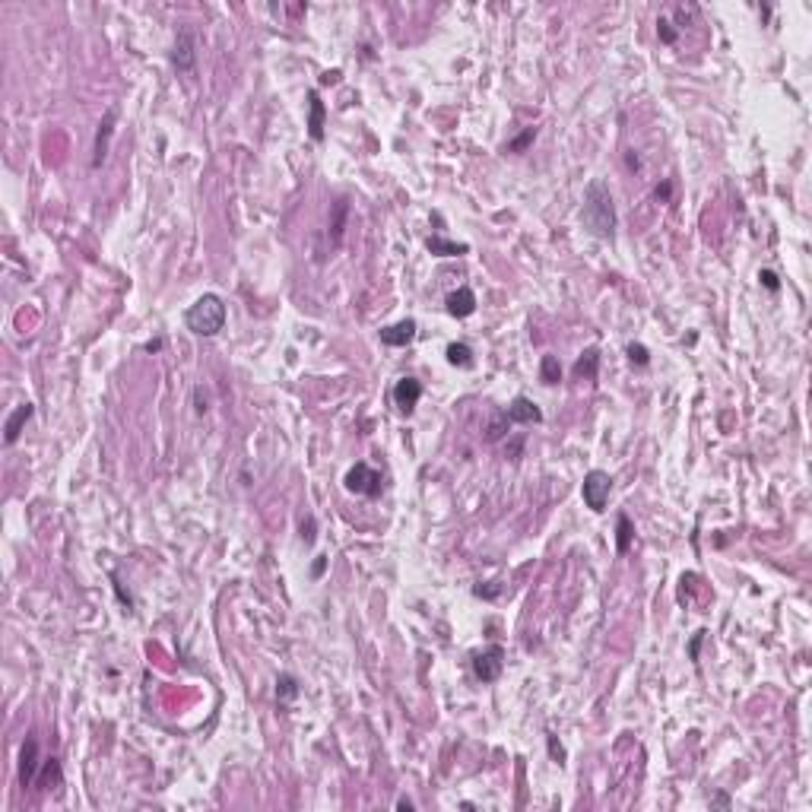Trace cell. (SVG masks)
<instances>
[{
    "instance_id": "obj_11",
    "label": "cell",
    "mask_w": 812,
    "mask_h": 812,
    "mask_svg": "<svg viewBox=\"0 0 812 812\" xmlns=\"http://www.w3.org/2000/svg\"><path fill=\"white\" fill-rule=\"evenodd\" d=\"M416 330H419V324H416L413 317H406V321H400V324L384 327V330H381V343H384V346H409V343L416 339Z\"/></svg>"
},
{
    "instance_id": "obj_16",
    "label": "cell",
    "mask_w": 812,
    "mask_h": 812,
    "mask_svg": "<svg viewBox=\"0 0 812 812\" xmlns=\"http://www.w3.org/2000/svg\"><path fill=\"white\" fill-rule=\"evenodd\" d=\"M597 369H600V349L590 346L581 353V359L574 362V378H584V381H597Z\"/></svg>"
},
{
    "instance_id": "obj_33",
    "label": "cell",
    "mask_w": 812,
    "mask_h": 812,
    "mask_svg": "<svg viewBox=\"0 0 812 812\" xmlns=\"http://www.w3.org/2000/svg\"><path fill=\"white\" fill-rule=\"evenodd\" d=\"M397 806H400V809H416V803H413V800H406V797L397 800Z\"/></svg>"
},
{
    "instance_id": "obj_30",
    "label": "cell",
    "mask_w": 812,
    "mask_h": 812,
    "mask_svg": "<svg viewBox=\"0 0 812 812\" xmlns=\"http://www.w3.org/2000/svg\"><path fill=\"white\" fill-rule=\"evenodd\" d=\"M476 597H498V587H476Z\"/></svg>"
},
{
    "instance_id": "obj_15",
    "label": "cell",
    "mask_w": 812,
    "mask_h": 812,
    "mask_svg": "<svg viewBox=\"0 0 812 812\" xmlns=\"http://www.w3.org/2000/svg\"><path fill=\"white\" fill-rule=\"evenodd\" d=\"M425 248L435 257H460L470 251V245H466V241H448V238H441V235H429V238H425Z\"/></svg>"
},
{
    "instance_id": "obj_24",
    "label": "cell",
    "mask_w": 812,
    "mask_h": 812,
    "mask_svg": "<svg viewBox=\"0 0 812 812\" xmlns=\"http://www.w3.org/2000/svg\"><path fill=\"white\" fill-rule=\"evenodd\" d=\"M533 140H536V127H527V130H524V134H520V136H518V140H511V143L504 146V152H524V150H527V146L533 143Z\"/></svg>"
},
{
    "instance_id": "obj_13",
    "label": "cell",
    "mask_w": 812,
    "mask_h": 812,
    "mask_svg": "<svg viewBox=\"0 0 812 812\" xmlns=\"http://www.w3.org/2000/svg\"><path fill=\"white\" fill-rule=\"evenodd\" d=\"M444 308H448V315L451 317H470L476 311V292L473 289L460 286L457 292H451L448 299H444Z\"/></svg>"
},
{
    "instance_id": "obj_35",
    "label": "cell",
    "mask_w": 812,
    "mask_h": 812,
    "mask_svg": "<svg viewBox=\"0 0 812 812\" xmlns=\"http://www.w3.org/2000/svg\"><path fill=\"white\" fill-rule=\"evenodd\" d=\"M714 806H730V797H723V793H717V797H714Z\"/></svg>"
},
{
    "instance_id": "obj_9",
    "label": "cell",
    "mask_w": 812,
    "mask_h": 812,
    "mask_svg": "<svg viewBox=\"0 0 812 812\" xmlns=\"http://www.w3.org/2000/svg\"><path fill=\"white\" fill-rule=\"evenodd\" d=\"M114 121H118V108H108L105 118L98 121V130H96V146H92V168H98L102 162H105L108 156V140H112L114 134Z\"/></svg>"
},
{
    "instance_id": "obj_18",
    "label": "cell",
    "mask_w": 812,
    "mask_h": 812,
    "mask_svg": "<svg viewBox=\"0 0 812 812\" xmlns=\"http://www.w3.org/2000/svg\"><path fill=\"white\" fill-rule=\"evenodd\" d=\"M616 524H619L616 552H619V556H625V552L632 549V540H635V524H632V518H628V514H619V518H616Z\"/></svg>"
},
{
    "instance_id": "obj_34",
    "label": "cell",
    "mask_w": 812,
    "mask_h": 812,
    "mask_svg": "<svg viewBox=\"0 0 812 812\" xmlns=\"http://www.w3.org/2000/svg\"><path fill=\"white\" fill-rule=\"evenodd\" d=\"M324 568H327V562H324V558H317V562H315V568H311V572H315V574H321Z\"/></svg>"
},
{
    "instance_id": "obj_10",
    "label": "cell",
    "mask_w": 812,
    "mask_h": 812,
    "mask_svg": "<svg viewBox=\"0 0 812 812\" xmlns=\"http://www.w3.org/2000/svg\"><path fill=\"white\" fill-rule=\"evenodd\" d=\"M504 416L511 419V425H536V422H542V409L530 397H524V394L511 400V406L504 409Z\"/></svg>"
},
{
    "instance_id": "obj_2",
    "label": "cell",
    "mask_w": 812,
    "mask_h": 812,
    "mask_svg": "<svg viewBox=\"0 0 812 812\" xmlns=\"http://www.w3.org/2000/svg\"><path fill=\"white\" fill-rule=\"evenodd\" d=\"M188 330L197 337H216L222 327H226V301L219 299L216 292H206L194 301L184 315Z\"/></svg>"
},
{
    "instance_id": "obj_22",
    "label": "cell",
    "mask_w": 812,
    "mask_h": 812,
    "mask_svg": "<svg viewBox=\"0 0 812 812\" xmlns=\"http://www.w3.org/2000/svg\"><path fill=\"white\" fill-rule=\"evenodd\" d=\"M346 213H349V203L346 200H337L333 203V245H339V238H343V229H346Z\"/></svg>"
},
{
    "instance_id": "obj_14",
    "label": "cell",
    "mask_w": 812,
    "mask_h": 812,
    "mask_svg": "<svg viewBox=\"0 0 812 812\" xmlns=\"http://www.w3.org/2000/svg\"><path fill=\"white\" fill-rule=\"evenodd\" d=\"M32 416H35V406H32V403H19V406H16L13 413H10L7 425H3V441H7V444H16V438L23 435L26 422H29Z\"/></svg>"
},
{
    "instance_id": "obj_28",
    "label": "cell",
    "mask_w": 812,
    "mask_h": 812,
    "mask_svg": "<svg viewBox=\"0 0 812 812\" xmlns=\"http://www.w3.org/2000/svg\"><path fill=\"white\" fill-rule=\"evenodd\" d=\"M759 279L765 283L768 289H771V292H777V289H781V283H777V276H775L771 270H761V273H759Z\"/></svg>"
},
{
    "instance_id": "obj_1",
    "label": "cell",
    "mask_w": 812,
    "mask_h": 812,
    "mask_svg": "<svg viewBox=\"0 0 812 812\" xmlns=\"http://www.w3.org/2000/svg\"><path fill=\"white\" fill-rule=\"evenodd\" d=\"M581 222L594 238L612 241L616 235V203L606 181H590L584 188V206H581Z\"/></svg>"
},
{
    "instance_id": "obj_23",
    "label": "cell",
    "mask_w": 812,
    "mask_h": 812,
    "mask_svg": "<svg viewBox=\"0 0 812 812\" xmlns=\"http://www.w3.org/2000/svg\"><path fill=\"white\" fill-rule=\"evenodd\" d=\"M508 429H511V419H508L504 413H495L492 416V422H489V429H486V441H498Z\"/></svg>"
},
{
    "instance_id": "obj_31",
    "label": "cell",
    "mask_w": 812,
    "mask_h": 812,
    "mask_svg": "<svg viewBox=\"0 0 812 812\" xmlns=\"http://www.w3.org/2000/svg\"><path fill=\"white\" fill-rule=\"evenodd\" d=\"M143 349H146V353H159V349H162V339H150Z\"/></svg>"
},
{
    "instance_id": "obj_12",
    "label": "cell",
    "mask_w": 812,
    "mask_h": 812,
    "mask_svg": "<svg viewBox=\"0 0 812 812\" xmlns=\"http://www.w3.org/2000/svg\"><path fill=\"white\" fill-rule=\"evenodd\" d=\"M60 784H64L60 759H58V755H48V759H42V768H38V777H35V790H42V793H51V790H58Z\"/></svg>"
},
{
    "instance_id": "obj_26",
    "label": "cell",
    "mask_w": 812,
    "mask_h": 812,
    "mask_svg": "<svg viewBox=\"0 0 812 812\" xmlns=\"http://www.w3.org/2000/svg\"><path fill=\"white\" fill-rule=\"evenodd\" d=\"M628 359L638 362V365H647V362H651V355H647V349L641 346V343H632V346H628Z\"/></svg>"
},
{
    "instance_id": "obj_17",
    "label": "cell",
    "mask_w": 812,
    "mask_h": 812,
    "mask_svg": "<svg viewBox=\"0 0 812 812\" xmlns=\"http://www.w3.org/2000/svg\"><path fill=\"white\" fill-rule=\"evenodd\" d=\"M308 108H311V118H308V134H311V140H324V102H321V96H317L315 89L308 92Z\"/></svg>"
},
{
    "instance_id": "obj_27",
    "label": "cell",
    "mask_w": 812,
    "mask_h": 812,
    "mask_svg": "<svg viewBox=\"0 0 812 812\" xmlns=\"http://www.w3.org/2000/svg\"><path fill=\"white\" fill-rule=\"evenodd\" d=\"M301 540L308 542V546L315 542V518H311V514H308L305 520H301Z\"/></svg>"
},
{
    "instance_id": "obj_20",
    "label": "cell",
    "mask_w": 812,
    "mask_h": 812,
    "mask_svg": "<svg viewBox=\"0 0 812 812\" xmlns=\"http://www.w3.org/2000/svg\"><path fill=\"white\" fill-rule=\"evenodd\" d=\"M276 698H279V705H289V701L299 698V682H295V676L279 673L276 676Z\"/></svg>"
},
{
    "instance_id": "obj_25",
    "label": "cell",
    "mask_w": 812,
    "mask_h": 812,
    "mask_svg": "<svg viewBox=\"0 0 812 812\" xmlns=\"http://www.w3.org/2000/svg\"><path fill=\"white\" fill-rule=\"evenodd\" d=\"M657 35H660L663 45H673V42H676V29H673L669 19H657Z\"/></svg>"
},
{
    "instance_id": "obj_3",
    "label": "cell",
    "mask_w": 812,
    "mask_h": 812,
    "mask_svg": "<svg viewBox=\"0 0 812 812\" xmlns=\"http://www.w3.org/2000/svg\"><path fill=\"white\" fill-rule=\"evenodd\" d=\"M343 486H346L353 495H365V498H378L384 492V476L378 473L375 466H369L365 460H359L355 466H349V473L343 476Z\"/></svg>"
},
{
    "instance_id": "obj_29",
    "label": "cell",
    "mask_w": 812,
    "mask_h": 812,
    "mask_svg": "<svg viewBox=\"0 0 812 812\" xmlns=\"http://www.w3.org/2000/svg\"><path fill=\"white\" fill-rule=\"evenodd\" d=\"M549 752H552V759H558V761H562V759H565V752H562V745H558V743H556V736H549Z\"/></svg>"
},
{
    "instance_id": "obj_21",
    "label": "cell",
    "mask_w": 812,
    "mask_h": 812,
    "mask_svg": "<svg viewBox=\"0 0 812 812\" xmlns=\"http://www.w3.org/2000/svg\"><path fill=\"white\" fill-rule=\"evenodd\" d=\"M540 381L549 384V387L562 381V365H558L556 355H542V362H540Z\"/></svg>"
},
{
    "instance_id": "obj_6",
    "label": "cell",
    "mask_w": 812,
    "mask_h": 812,
    "mask_svg": "<svg viewBox=\"0 0 812 812\" xmlns=\"http://www.w3.org/2000/svg\"><path fill=\"white\" fill-rule=\"evenodd\" d=\"M502 669H504V651L498 644L486 647L482 654L473 657V673L479 682H495L502 676Z\"/></svg>"
},
{
    "instance_id": "obj_19",
    "label": "cell",
    "mask_w": 812,
    "mask_h": 812,
    "mask_svg": "<svg viewBox=\"0 0 812 812\" xmlns=\"http://www.w3.org/2000/svg\"><path fill=\"white\" fill-rule=\"evenodd\" d=\"M444 355H448V362H451L454 369H473V349L466 346V343H451Z\"/></svg>"
},
{
    "instance_id": "obj_32",
    "label": "cell",
    "mask_w": 812,
    "mask_h": 812,
    "mask_svg": "<svg viewBox=\"0 0 812 812\" xmlns=\"http://www.w3.org/2000/svg\"><path fill=\"white\" fill-rule=\"evenodd\" d=\"M339 80V70H333V73H324L321 76V83H337Z\"/></svg>"
},
{
    "instance_id": "obj_8",
    "label": "cell",
    "mask_w": 812,
    "mask_h": 812,
    "mask_svg": "<svg viewBox=\"0 0 812 812\" xmlns=\"http://www.w3.org/2000/svg\"><path fill=\"white\" fill-rule=\"evenodd\" d=\"M38 768H42V761H38V739L35 733H29L23 743V752H19V784L23 787H35Z\"/></svg>"
},
{
    "instance_id": "obj_4",
    "label": "cell",
    "mask_w": 812,
    "mask_h": 812,
    "mask_svg": "<svg viewBox=\"0 0 812 812\" xmlns=\"http://www.w3.org/2000/svg\"><path fill=\"white\" fill-rule=\"evenodd\" d=\"M609 492H612V476L606 470H590L581 482V495H584V504L590 511L603 514L606 511V502H609Z\"/></svg>"
},
{
    "instance_id": "obj_5",
    "label": "cell",
    "mask_w": 812,
    "mask_h": 812,
    "mask_svg": "<svg viewBox=\"0 0 812 812\" xmlns=\"http://www.w3.org/2000/svg\"><path fill=\"white\" fill-rule=\"evenodd\" d=\"M172 64L178 73L184 76H194L197 70V35L194 29H178V38H175V48H172Z\"/></svg>"
},
{
    "instance_id": "obj_7",
    "label": "cell",
    "mask_w": 812,
    "mask_h": 812,
    "mask_svg": "<svg viewBox=\"0 0 812 812\" xmlns=\"http://www.w3.org/2000/svg\"><path fill=\"white\" fill-rule=\"evenodd\" d=\"M394 406H397L403 416H413V409L419 406L422 400V384L416 381V378H400L397 384H394Z\"/></svg>"
}]
</instances>
